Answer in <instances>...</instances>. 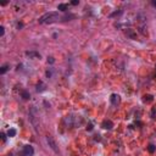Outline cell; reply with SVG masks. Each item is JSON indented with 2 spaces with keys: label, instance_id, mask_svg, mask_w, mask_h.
Masks as SVG:
<instances>
[{
  "label": "cell",
  "instance_id": "6da1fadb",
  "mask_svg": "<svg viewBox=\"0 0 156 156\" xmlns=\"http://www.w3.org/2000/svg\"><path fill=\"white\" fill-rule=\"evenodd\" d=\"M61 16L59 12H55V11H51V12H46V14L42 15L39 17L38 22L40 24H48V23H54V22H57L59 20H61Z\"/></svg>",
  "mask_w": 156,
  "mask_h": 156
},
{
  "label": "cell",
  "instance_id": "7a4b0ae2",
  "mask_svg": "<svg viewBox=\"0 0 156 156\" xmlns=\"http://www.w3.org/2000/svg\"><path fill=\"white\" fill-rule=\"evenodd\" d=\"M46 143H48V145L50 146V149L55 152V154H59L60 150H59V148H57V143L55 141V139L53 138L51 135H48L46 137Z\"/></svg>",
  "mask_w": 156,
  "mask_h": 156
},
{
  "label": "cell",
  "instance_id": "3957f363",
  "mask_svg": "<svg viewBox=\"0 0 156 156\" xmlns=\"http://www.w3.org/2000/svg\"><path fill=\"white\" fill-rule=\"evenodd\" d=\"M33 154H34L33 146H30V145H24L21 155H22V156H33Z\"/></svg>",
  "mask_w": 156,
  "mask_h": 156
},
{
  "label": "cell",
  "instance_id": "277c9868",
  "mask_svg": "<svg viewBox=\"0 0 156 156\" xmlns=\"http://www.w3.org/2000/svg\"><path fill=\"white\" fill-rule=\"evenodd\" d=\"M29 120H30V122H32L33 127L35 128V130H38L39 122H38V120H37V116H35V115L33 114V111H32V112H29Z\"/></svg>",
  "mask_w": 156,
  "mask_h": 156
},
{
  "label": "cell",
  "instance_id": "5b68a950",
  "mask_svg": "<svg viewBox=\"0 0 156 156\" xmlns=\"http://www.w3.org/2000/svg\"><path fill=\"white\" fill-rule=\"evenodd\" d=\"M110 101H111V104L114 105V106H117L118 104H120V101H121V98H120V95H118V94H111Z\"/></svg>",
  "mask_w": 156,
  "mask_h": 156
},
{
  "label": "cell",
  "instance_id": "8992f818",
  "mask_svg": "<svg viewBox=\"0 0 156 156\" xmlns=\"http://www.w3.org/2000/svg\"><path fill=\"white\" fill-rule=\"evenodd\" d=\"M101 127L104 129H112V127H114V123H112L110 120H105L101 124Z\"/></svg>",
  "mask_w": 156,
  "mask_h": 156
},
{
  "label": "cell",
  "instance_id": "52a82bcc",
  "mask_svg": "<svg viewBox=\"0 0 156 156\" xmlns=\"http://www.w3.org/2000/svg\"><path fill=\"white\" fill-rule=\"evenodd\" d=\"M45 89H46V85L43 83V82H39L38 84H37V91L42 93V91H44Z\"/></svg>",
  "mask_w": 156,
  "mask_h": 156
},
{
  "label": "cell",
  "instance_id": "ba28073f",
  "mask_svg": "<svg viewBox=\"0 0 156 156\" xmlns=\"http://www.w3.org/2000/svg\"><path fill=\"white\" fill-rule=\"evenodd\" d=\"M67 9H68L67 4H59V6H57V10H60V11H66Z\"/></svg>",
  "mask_w": 156,
  "mask_h": 156
},
{
  "label": "cell",
  "instance_id": "9c48e42d",
  "mask_svg": "<svg viewBox=\"0 0 156 156\" xmlns=\"http://www.w3.org/2000/svg\"><path fill=\"white\" fill-rule=\"evenodd\" d=\"M21 95H22V98L24 99V100H28L29 96H30V95H29V93H28L27 90H23V91L21 93Z\"/></svg>",
  "mask_w": 156,
  "mask_h": 156
},
{
  "label": "cell",
  "instance_id": "30bf717a",
  "mask_svg": "<svg viewBox=\"0 0 156 156\" xmlns=\"http://www.w3.org/2000/svg\"><path fill=\"white\" fill-rule=\"evenodd\" d=\"M26 55L30 56V57H40V55H39L38 53H32V51H27Z\"/></svg>",
  "mask_w": 156,
  "mask_h": 156
},
{
  "label": "cell",
  "instance_id": "8fae6325",
  "mask_svg": "<svg viewBox=\"0 0 156 156\" xmlns=\"http://www.w3.org/2000/svg\"><path fill=\"white\" fill-rule=\"evenodd\" d=\"M15 135H16V129H14V128L9 129V132H8V137L12 138V137H15Z\"/></svg>",
  "mask_w": 156,
  "mask_h": 156
},
{
  "label": "cell",
  "instance_id": "7c38bea8",
  "mask_svg": "<svg viewBox=\"0 0 156 156\" xmlns=\"http://www.w3.org/2000/svg\"><path fill=\"white\" fill-rule=\"evenodd\" d=\"M143 101L144 103H150V101H152V96L151 95H145L144 99H143Z\"/></svg>",
  "mask_w": 156,
  "mask_h": 156
},
{
  "label": "cell",
  "instance_id": "4fadbf2b",
  "mask_svg": "<svg viewBox=\"0 0 156 156\" xmlns=\"http://www.w3.org/2000/svg\"><path fill=\"white\" fill-rule=\"evenodd\" d=\"M8 70H9V65H4V66H1V70H0V74H4Z\"/></svg>",
  "mask_w": 156,
  "mask_h": 156
},
{
  "label": "cell",
  "instance_id": "5bb4252c",
  "mask_svg": "<svg viewBox=\"0 0 156 156\" xmlns=\"http://www.w3.org/2000/svg\"><path fill=\"white\" fill-rule=\"evenodd\" d=\"M149 151H150V152H154L155 151V145H152V144H150V145H149Z\"/></svg>",
  "mask_w": 156,
  "mask_h": 156
},
{
  "label": "cell",
  "instance_id": "9a60e30c",
  "mask_svg": "<svg viewBox=\"0 0 156 156\" xmlns=\"http://www.w3.org/2000/svg\"><path fill=\"white\" fill-rule=\"evenodd\" d=\"M121 14H122V11H116V12H114V14H111V15H110V17H115V16L121 15Z\"/></svg>",
  "mask_w": 156,
  "mask_h": 156
},
{
  "label": "cell",
  "instance_id": "2e32d148",
  "mask_svg": "<svg viewBox=\"0 0 156 156\" xmlns=\"http://www.w3.org/2000/svg\"><path fill=\"white\" fill-rule=\"evenodd\" d=\"M4 34H5V28H4V27L1 26V27H0V35H1V37H3Z\"/></svg>",
  "mask_w": 156,
  "mask_h": 156
},
{
  "label": "cell",
  "instance_id": "e0dca14e",
  "mask_svg": "<svg viewBox=\"0 0 156 156\" xmlns=\"http://www.w3.org/2000/svg\"><path fill=\"white\" fill-rule=\"evenodd\" d=\"M91 129H93V124L89 123V124H88V127H87V130H91Z\"/></svg>",
  "mask_w": 156,
  "mask_h": 156
},
{
  "label": "cell",
  "instance_id": "ac0fdd59",
  "mask_svg": "<svg viewBox=\"0 0 156 156\" xmlns=\"http://www.w3.org/2000/svg\"><path fill=\"white\" fill-rule=\"evenodd\" d=\"M55 60H54V57H48V62H50V64H53Z\"/></svg>",
  "mask_w": 156,
  "mask_h": 156
},
{
  "label": "cell",
  "instance_id": "d6986e66",
  "mask_svg": "<svg viewBox=\"0 0 156 156\" xmlns=\"http://www.w3.org/2000/svg\"><path fill=\"white\" fill-rule=\"evenodd\" d=\"M71 4H72V5H78V4H79V1H78V0H74V1H72Z\"/></svg>",
  "mask_w": 156,
  "mask_h": 156
},
{
  "label": "cell",
  "instance_id": "ffe728a7",
  "mask_svg": "<svg viewBox=\"0 0 156 156\" xmlns=\"http://www.w3.org/2000/svg\"><path fill=\"white\" fill-rule=\"evenodd\" d=\"M1 138H3V140H4V141L6 140V135H5L4 133H1Z\"/></svg>",
  "mask_w": 156,
  "mask_h": 156
},
{
  "label": "cell",
  "instance_id": "44dd1931",
  "mask_svg": "<svg viewBox=\"0 0 156 156\" xmlns=\"http://www.w3.org/2000/svg\"><path fill=\"white\" fill-rule=\"evenodd\" d=\"M22 26H23L22 23H18V24H17V27H18V28H22Z\"/></svg>",
  "mask_w": 156,
  "mask_h": 156
},
{
  "label": "cell",
  "instance_id": "7402d4cb",
  "mask_svg": "<svg viewBox=\"0 0 156 156\" xmlns=\"http://www.w3.org/2000/svg\"><path fill=\"white\" fill-rule=\"evenodd\" d=\"M152 5H154L155 8H156V0H154V1H152Z\"/></svg>",
  "mask_w": 156,
  "mask_h": 156
}]
</instances>
